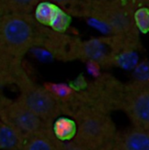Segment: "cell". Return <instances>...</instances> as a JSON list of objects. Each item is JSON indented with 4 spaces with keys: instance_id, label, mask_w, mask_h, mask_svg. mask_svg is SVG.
Returning a JSON list of instances; mask_svg holds the SVG:
<instances>
[{
    "instance_id": "6da1fadb",
    "label": "cell",
    "mask_w": 149,
    "mask_h": 150,
    "mask_svg": "<svg viewBox=\"0 0 149 150\" xmlns=\"http://www.w3.org/2000/svg\"><path fill=\"white\" fill-rule=\"evenodd\" d=\"M47 27L36 22L32 14L0 16V66L11 72L31 48L42 46Z\"/></svg>"
},
{
    "instance_id": "3957f363",
    "label": "cell",
    "mask_w": 149,
    "mask_h": 150,
    "mask_svg": "<svg viewBox=\"0 0 149 150\" xmlns=\"http://www.w3.org/2000/svg\"><path fill=\"white\" fill-rule=\"evenodd\" d=\"M74 141L88 150H105L114 138V126L110 118L95 108L81 110L76 116Z\"/></svg>"
},
{
    "instance_id": "9a60e30c",
    "label": "cell",
    "mask_w": 149,
    "mask_h": 150,
    "mask_svg": "<svg viewBox=\"0 0 149 150\" xmlns=\"http://www.w3.org/2000/svg\"><path fill=\"white\" fill-rule=\"evenodd\" d=\"M61 150H88L86 148H84L83 145L78 143L77 142L71 140L68 142H66L62 143Z\"/></svg>"
},
{
    "instance_id": "ba28073f",
    "label": "cell",
    "mask_w": 149,
    "mask_h": 150,
    "mask_svg": "<svg viewBox=\"0 0 149 150\" xmlns=\"http://www.w3.org/2000/svg\"><path fill=\"white\" fill-rule=\"evenodd\" d=\"M61 10V8L51 2L41 1L36 5L32 14L37 23L50 28Z\"/></svg>"
},
{
    "instance_id": "52a82bcc",
    "label": "cell",
    "mask_w": 149,
    "mask_h": 150,
    "mask_svg": "<svg viewBox=\"0 0 149 150\" xmlns=\"http://www.w3.org/2000/svg\"><path fill=\"white\" fill-rule=\"evenodd\" d=\"M118 150H149V130L134 127L122 134L117 143Z\"/></svg>"
},
{
    "instance_id": "8992f818",
    "label": "cell",
    "mask_w": 149,
    "mask_h": 150,
    "mask_svg": "<svg viewBox=\"0 0 149 150\" xmlns=\"http://www.w3.org/2000/svg\"><path fill=\"white\" fill-rule=\"evenodd\" d=\"M62 143L54 136L52 129L47 127L25 138L20 150H61Z\"/></svg>"
},
{
    "instance_id": "7c38bea8",
    "label": "cell",
    "mask_w": 149,
    "mask_h": 150,
    "mask_svg": "<svg viewBox=\"0 0 149 150\" xmlns=\"http://www.w3.org/2000/svg\"><path fill=\"white\" fill-rule=\"evenodd\" d=\"M51 2L60 8L63 9L68 14L72 13L77 16L84 15V12L90 0H42Z\"/></svg>"
},
{
    "instance_id": "7a4b0ae2",
    "label": "cell",
    "mask_w": 149,
    "mask_h": 150,
    "mask_svg": "<svg viewBox=\"0 0 149 150\" xmlns=\"http://www.w3.org/2000/svg\"><path fill=\"white\" fill-rule=\"evenodd\" d=\"M12 82L17 84L18 100L43 121L48 123L61 113V105L52 92L33 83L18 67L11 71Z\"/></svg>"
},
{
    "instance_id": "30bf717a",
    "label": "cell",
    "mask_w": 149,
    "mask_h": 150,
    "mask_svg": "<svg viewBox=\"0 0 149 150\" xmlns=\"http://www.w3.org/2000/svg\"><path fill=\"white\" fill-rule=\"evenodd\" d=\"M52 131L59 141L66 142L74 139L76 132V125L70 119L59 118L54 121Z\"/></svg>"
},
{
    "instance_id": "277c9868",
    "label": "cell",
    "mask_w": 149,
    "mask_h": 150,
    "mask_svg": "<svg viewBox=\"0 0 149 150\" xmlns=\"http://www.w3.org/2000/svg\"><path fill=\"white\" fill-rule=\"evenodd\" d=\"M0 119L2 122L13 129L23 139L49 127L48 123L40 120L18 99L0 98Z\"/></svg>"
},
{
    "instance_id": "8fae6325",
    "label": "cell",
    "mask_w": 149,
    "mask_h": 150,
    "mask_svg": "<svg viewBox=\"0 0 149 150\" xmlns=\"http://www.w3.org/2000/svg\"><path fill=\"white\" fill-rule=\"evenodd\" d=\"M23 139L7 125L0 124V150H20Z\"/></svg>"
},
{
    "instance_id": "4fadbf2b",
    "label": "cell",
    "mask_w": 149,
    "mask_h": 150,
    "mask_svg": "<svg viewBox=\"0 0 149 150\" xmlns=\"http://www.w3.org/2000/svg\"><path fill=\"white\" fill-rule=\"evenodd\" d=\"M134 20L139 30L144 33H149V10L148 8H141L134 14Z\"/></svg>"
},
{
    "instance_id": "5bb4252c",
    "label": "cell",
    "mask_w": 149,
    "mask_h": 150,
    "mask_svg": "<svg viewBox=\"0 0 149 150\" xmlns=\"http://www.w3.org/2000/svg\"><path fill=\"white\" fill-rule=\"evenodd\" d=\"M10 82H12L11 73L0 66V98L2 97V95H1L2 88Z\"/></svg>"
},
{
    "instance_id": "9c48e42d",
    "label": "cell",
    "mask_w": 149,
    "mask_h": 150,
    "mask_svg": "<svg viewBox=\"0 0 149 150\" xmlns=\"http://www.w3.org/2000/svg\"><path fill=\"white\" fill-rule=\"evenodd\" d=\"M42 0H0V16L11 13L32 14Z\"/></svg>"
},
{
    "instance_id": "5b68a950",
    "label": "cell",
    "mask_w": 149,
    "mask_h": 150,
    "mask_svg": "<svg viewBox=\"0 0 149 150\" xmlns=\"http://www.w3.org/2000/svg\"><path fill=\"white\" fill-rule=\"evenodd\" d=\"M127 112L134 127L149 130V87L138 88L129 94Z\"/></svg>"
}]
</instances>
